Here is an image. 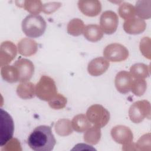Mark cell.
Instances as JSON below:
<instances>
[{
    "mask_svg": "<svg viewBox=\"0 0 151 151\" xmlns=\"http://www.w3.org/2000/svg\"><path fill=\"white\" fill-rule=\"evenodd\" d=\"M56 143L49 126L41 125L35 127L28 137V145L35 151H51Z\"/></svg>",
    "mask_w": 151,
    "mask_h": 151,
    "instance_id": "1",
    "label": "cell"
},
{
    "mask_svg": "<svg viewBox=\"0 0 151 151\" xmlns=\"http://www.w3.org/2000/svg\"><path fill=\"white\" fill-rule=\"evenodd\" d=\"M24 33L30 38H38L45 32L47 24L44 18L39 15H28L22 22Z\"/></svg>",
    "mask_w": 151,
    "mask_h": 151,
    "instance_id": "2",
    "label": "cell"
},
{
    "mask_svg": "<svg viewBox=\"0 0 151 151\" xmlns=\"http://www.w3.org/2000/svg\"><path fill=\"white\" fill-rule=\"evenodd\" d=\"M57 94L54 80L49 76H42L35 86V95L41 100L48 101Z\"/></svg>",
    "mask_w": 151,
    "mask_h": 151,
    "instance_id": "3",
    "label": "cell"
},
{
    "mask_svg": "<svg viewBox=\"0 0 151 151\" xmlns=\"http://www.w3.org/2000/svg\"><path fill=\"white\" fill-rule=\"evenodd\" d=\"M86 116L90 123L99 128L104 127L109 122L110 113L100 104H93L90 106L87 111Z\"/></svg>",
    "mask_w": 151,
    "mask_h": 151,
    "instance_id": "4",
    "label": "cell"
},
{
    "mask_svg": "<svg viewBox=\"0 0 151 151\" xmlns=\"http://www.w3.org/2000/svg\"><path fill=\"white\" fill-rule=\"evenodd\" d=\"M14 131V124L10 114L0 109V146L5 145L12 139Z\"/></svg>",
    "mask_w": 151,
    "mask_h": 151,
    "instance_id": "5",
    "label": "cell"
},
{
    "mask_svg": "<svg viewBox=\"0 0 151 151\" xmlns=\"http://www.w3.org/2000/svg\"><path fill=\"white\" fill-rule=\"evenodd\" d=\"M150 104L146 100H140L133 103L129 110L130 120L134 123L142 122L145 118H150Z\"/></svg>",
    "mask_w": 151,
    "mask_h": 151,
    "instance_id": "6",
    "label": "cell"
},
{
    "mask_svg": "<svg viewBox=\"0 0 151 151\" xmlns=\"http://www.w3.org/2000/svg\"><path fill=\"white\" fill-rule=\"evenodd\" d=\"M103 55L107 60L112 62H122L129 57V51L126 47L118 43H112L107 45Z\"/></svg>",
    "mask_w": 151,
    "mask_h": 151,
    "instance_id": "7",
    "label": "cell"
},
{
    "mask_svg": "<svg viewBox=\"0 0 151 151\" xmlns=\"http://www.w3.org/2000/svg\"><path fill=\"white\" fill-rule=\"evenodd\" d=\"M118 24V16L112 11H106L100 16V27L106 34H113L117 30Z\"/></svg>",
    "mask_w": 151,
    "mask_h": 151,
    "instance_id": "8",
    "label": "cell"
},
{
    "mask_svg": "<svg viewBox=\"0 0 151 151\" xmlns=\"http://www.w3.org/2000/svg\"><path fill=\"white\" fill-rule=\"evenodd\" d=\"M111 136L117 143L123 146L132 142L133 135L130 129L124 125H117L111 130Z\"/></svg>",
    "mask_w": 151,
    "mask_h": 151,
    "instance_id": "9",
    "label": "cell"
},
{
    "mask_svg": "<svg viewBox=\"0 0 151 151\" xmlns=\"http://www.w3.org/2000/svg\"><path fill=\"white\" fill-rule=\"evenodd\" d=\"M14 65L19 72V81L21 83L28 81L34 72V65L31 61L26 58H19Z\"/></svg>",
    "mask_w": 151,
    "mask_h": 151,
    "instance_id": "10",
    "label": "cell"
},
{
    "mask_svg": "<svg viewBox=\"0 0 151 151\" xmlns=\"http://www.w3.org/2000/svg\"><path fill=\"white\" fill-rule=\"evenodd\" d=\"M17 54V47L12 42H2L0 47V66L3 67L10 63L16 57Z\"/></svg>",
    "mask_w": 151,
    "mask_h": 151,
    "instance_id": "11",
    "label": "cell"
},
{
    "mask_svg": "<svg viewBox=\"0 0 151 151\" xmlns=\"http://www.w3.org/2000/svg\"><path fill=\"white\" fill-rule=\"evenodd\" d=\"M80 11L88 17H96L101 11V4L98 0H80L78 2Z\"/></svg>",
    "mask_w": 151,
    "mask_h": 151,
    "instance_id": "12",
    "label": "cell"
},
{
    "mask_svg": "<svg viewBox=\"0 0 151 151\" xmlns=\"http://www.w3.org/2000/svg\"><path fill=\"white\" fill-rule=\"evenodd\" d=\"M109 65V61L106 58L102 57H97L89 62L87 66V71L92 76H99L107 70Z\"/></svg>",
    "mask_w": 151,
    "mask_h": 151,
    "instance_id": "13",
    "label": "cell"
},
{
    "mask_svg": "<svg viewBox=\"0 0 151 151\" xmlns=\"http://www.w3.org/2000/svg\"><path fill=\"white\" fill-rule=\"evenodd\" d=\"M133 77L130 73L126 71L119 72L114 80V84L119 92L122 94H126L130 90L131 84L133 81Z\"/></svg>",
    "mask_w": 151,
    "mask_h": 151,
    "instance_id": "14",
    "label": "cell"
},
{
    "mask_svg": "<svg viewBox=\"0 0 151 151\" xmlns=\"http://www.w3.org/2000/svg\"><path fill=\"white\" fill-rule=\"evenodd\" d=\"M146 27L145 21L139 18L133 17L125 20L123 23L124 31L129 34H140L145 30Z\"/></svg>",
    "mask_w": 151,
    "mask_h": 151,
    "instance_id": "15",
    "label": "cell"
},
{
    "mask_svg": "<svg viewBox=\"0 0 151 151\" xmlns=\"http://www.w3.org/2000/svg\"><path fill=\"white\" fill-rule=\"evenodd\" d=\"M19 53L24 56L34 55L38 50V44L35 41L29 38H24L18 43Z\"/></svg>",
    "mask_w": 151,
    "mask_h": 151,
    "instance_id": "16",
    "label": "cell"
},
{
    "mask_svg": "<svg viewBox=\"0 0 151 151\" xmlns=\"http://www.w3.org/2000/svg\"><path fill=\"white\" fill-rule=\"evenodd\" d=\"M17 94L22 99H30L35 96V86L29 81L21 83L17 87Z\"/></svg>",
    "mask_w": 151,
    "mask_h": 151,
    "instance_id": "17",
    "label": "cell"
},
{
    "mask_svg": "<svg viewBox=\"0 0 151 151\" xmlns=\"http://www.w3.org/2000/svg\"><path fill=\"white\" fill-rule=\"evenodd\" d=\"M83 35L88 41L94 42L100 41L102 38L103 32L99 25L89 24L86 26Z\"/></svg>",
    "mask_w": 151,
    "mask_h": 151,
    "instance_id": "18",
    "label": "cell"
},
{
    "mask_svg": "<svg viewBox=\"0 0 151 151\" xmlns=\"http://www.w3.org/2000/svg\"><path fill=\"white\" fill-rule=\"evenodd\" d=\"M151 1L140 0L136 2L134 7L136 15L142 19H148L151 17Z\"/></svg>",
    "mask_w": 151,
    "mask_h": 151,
    "instance_id": "19",
    "label": "cell"
},
{
    "mask_svg": "<svg viewBox=\"0 0 151 151\" xmlns=\"http://www.w3.org/2000/svg\"><path fill=\"white\" fill-rule=\"evenodd\" d=\"M73 129L78 133H83L91 127V123L87 119L86 115L79 114L75 116L72 121Z\"/></svg>",
    "mask_w": 151,
    "mask_h": 151,
    "instance_id": "20",
    "label": "cell"
},
{
    "mask_svg": "<svg viewBox=\"0 0 151 151\" xmlns=\"http://www.w3.org/2000/svg\"><path fill=\"white\" fill-rule=\"evenodd\" d=\"M1 74L2 78L8 83H14L19 81V72L14 65L1 67Z\"/></svg>",
    "mask_w": 151,
    "mask_h": 151,
    "instance_id": "21",
    "label": "cell"
},
{
    "mask_svg": "<svg viewBox=\"0 0 151 151\" xmlns=\"http://www.w3.org/2000/svg\"><path fill=\"white\" fill-rule=\"evenodd\" d=\"M85 25L83 21L79 18H74L69 21L67 27V31L68 34L77 37L83 34Z\"/></svg>",
    "mask_w": 151,
    "mask_h": 151,
    "instance_id": "22",
    "label": "cell"
},
{
    "mask_svg": "<svg viewBox=\"0 0 151 151\" xmlns=\"http://www.w3.org/2000/svg\"><path fill=\"white\" fill-rule=\"evenodd\" d=\"M71 122L66 119L58 120L55 124V130L56 133L61 136L70 135L73 132Z\"/></svg>",
    "mask_w": 151,
    "mask_h": 151,
    "instance_id": "23",
    "label": "cell"
},
{
    "mask_svg": "<svg viewBox=\"0 0 151 151\" xmlns=\"http://www.w3.org/2000/svg\"><path fill=\"white\" fill-rule=\"evenodd\" d=\"M130 74L134 78H145L149 76V68L143 63H136L130 67Z\"/></svg>",
    "mask_w": 151,
    "mask_h": 151,
    "instance_id": "24",
    "label": "cell"
},
{
    "mask_svg": "<svg viewBox=\"0 0 151 151\" xmlns=\"http://www.w3.org/2000/svg\"><path fill=\"white\" fill-rule=\"evenodd\" d=\"M100 128L93 126L87 129L84 134V140L91 145H96L99 143L101 137Z\"/></svg>",
    "mask_w": 151,
    "mask_h": 151,
    "instance_id": "25",
    "label": "cell"
},
{
    "mask_svg": "<svg viewBox=\"0 0 151 151\" xmlns=\"http://www.w3.org/2000/svg\"><path fill=\"white\" fill-rule=\"evenodd\" d=\"M118 13L120 17L124 20L133 18L136 15L134 6L128 2H123L120 5Z\"/></svg>",
    "mask_w": 151,
    "mask_h": 151,
    "instance_id": "26",
    "label": "cell"
},
{
    "mask_svg": "<svg viewBox=\"0 0 151 151\" xmlns=\"http://www.w3.org/2000/svg\"><path fill=\"white\" fill-rule=\"evenodd\" d=\"M147 88V83L144 78H135L133 80L130 90L136 96H142Z\"/></svg>",
    "mask_w": 151,
    "mask_h": 151,
    "instance_id": "27",
    "label": "cell"
},
{
    "mask_svg": "<svg viewBox=\"0 0 151 151\" xmlns=\"http://www.w3.org/2000/svg\"><path fill=\"white\" fill-rule=\"evenodd\" d=\"M23 8L32 15H38L42 9V4L39 0H27L24 1Z\"/></svg>",
    "mask_w": 151,
    "mask_h": 151,
    "instance_id": "28",
    "label": "cell"
},
{
    "mask_svg": "<svg viewBox=\"0 0 151 151\" xmlns=\"http://www.w3.org/2000/svg\"><path fill=\"white\" fill-rule=\"evenodd\" d=\"M67 103V98L60 93H57L52 99L48 101L50 107L55 110H60L64 108Z\"/></svg>",
    "mask_w": 151,
    "mask_h": 151,
    "instance_id": "29",
    "label": "cell"
},
{
    "mask_svg": "<svg viewBox=\"0 0 151 151\" xmlns=\"http://www.w3.org/2000/svg\"><path fill=\"white\" fill-rule=\"evenodd\" d=\"M146 146H150V133L145 134L141 136L135 144V149L138 150H146Z\"/></svg>",
    "mask_w": 151,
    "mask_h": 151,
    "instance_id": "30",
    "label": "cell"
},
{
    "mask_svg": "<svg viewBox=\"0 0 151 151\" xmlns=\"http://www.w3.org/2000/svg\"><path fill=\"white\" fill-rule=\"evenodd\" d=\"M61 5L60 2H51L45 3L42 5V11L47 14H50L56 11Z\"/></svg>",
    "mask_w": 151,
    "mask_h": 151,
    "instance_id": "31",
    "label": "cell"
}]
</instances>
